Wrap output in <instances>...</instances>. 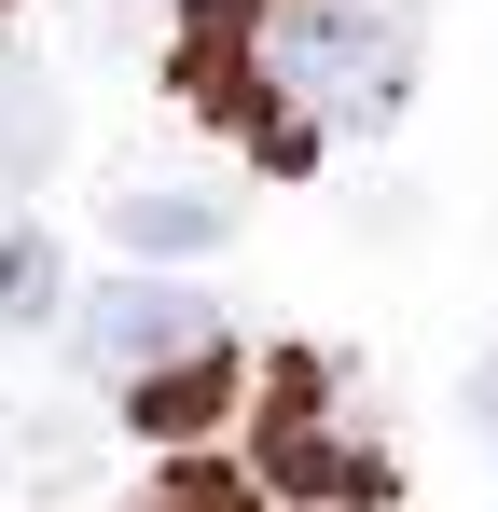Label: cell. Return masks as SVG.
<instances>
[{
  "label": "cell",
  "instance_id": "3957f363",
  "mask_svg": "<svg viewBox=\"0 0 498 512\" xmlns=\"http://www.w3.org/2000/svg\"><path fill=\"white\" fill-rule=\"evenodd\" d=\"M83 346H97L111 374H153V360L222 346V319H208L194 291H166V277H125V291H97V305H83Z\"/></svg>",
  "mask_w": 498,
  "mask_h": 512
},
{
  "label": "cell",
  "instance_id": "52a82bcc",
  "mask_svg": "<svg viewBox=\"0 0 498 512\" xmlns=\"http://www.w3.org/2000/svg\"><path fill=\"white\" fill-rule=\"evenodd\" d=\"M70 305V277H56V236L42 222H0V333H42Z\"/></svg>",
  "mask_w": 498,
  "mask_h": 512
},
{
  "label": "cell",
  "instance_id": "7a4b0ae2",
  "mask_svg": "<svg viewBox=\"0 0 498 512\" xmlns=\"http://www.w3.org/2000/svg\"><path fill=\"white\" fill-rule=\"evenodd\" d=\"M263 471H277L291 499H332V512L388 499V457L346 443V416H332V360H277V374H263Z\"/></svg>",
  "mask_w": 498,
  "mask_h": 512
},
{
  "label": "cell",
  "instance_id": "8992f818",
  "mask_svg": "<svg viewBox=\"0 0 498 512\" xmlns=\"http://www.w3.org/2000/svg\"><path fill=\"white\" fill-rule=\"evenodd\" d=\"M42 167H56V84L0 56V194H28Z\"/></svg>",
  "mask_w": 498,
  "mask_h": 512
},
{
  "label": "cell",
  "instance_id": "277c9868",
  "mask_svg": "<svg viewBox=\"0 0 498 512\" xmlns=\"http://www.w3.org/2000/svg\"><path fill=\"white\" fill-rule=\"evenodd\" d=\"M208 416H222V346H194V360H153V374H125V429H153V443H194Z\"/></svg>",
  "mask_w": 498,
  "mask_h": 512
},
{
  "label": "cell",
  "instance_id": "5b68a950",
  "mask_svg": "<svg viewBox=\"0 0 498 512\" xmlns=\"http://www.w3.org/2000/svg\"><path fill=\"white\" fill-rule=\"evenodd\" d=\"M222 194H166V180H139L125 194V250H166V263H194V250H222Z\"/></svg>",
  "mask_w": 498,
  "mask_h": 512
},
{
  "label": "cell",
  "instance_id": "6da1fadb",
  "mask_svg": "<svg viewBox=\"0 0 498 512\" xmlns=\"http://www.w3.org/2000/svg\"><path fill=\"white\" fill-rule=\"evenodd\" d=\"M249 70L305 125H388L415 97V0H263Z\"/></svg>",
  "mask_w": 498,
  "mask_h": 512
},
{
  "label": "cell",
  "instance_id": "9c48e42d",
  "mask_svg": "<svg viewBox=\"0 0 498 512\" xmlns=\"http://www.w3.org/2000/svg\"><path fill=\"white\" fill-rule=\"evenodd\" d=\"M471 429H485V443H498V360H485V374H471Z\"/></svg>",
  "mask_w": 498,
  "mask_h": 512
},
{
  "label": "cell",
  "instance_id": "ba28073f",
  "mask_svg": "<svg viewBox=\"0 0 498 512\" xmlns=\"http://www.w3.org/2000/svg\"><path fill=\"white\" fill-rule=\"evenodd\" d=\"M139 512H263V499H249V485H222V471H166Z\"/></svg>",
  "mask_w": 498,
  "mask_h": 512
}]
</instances>
